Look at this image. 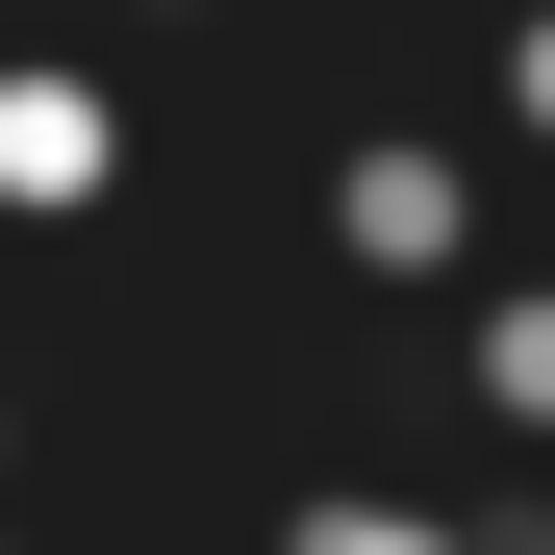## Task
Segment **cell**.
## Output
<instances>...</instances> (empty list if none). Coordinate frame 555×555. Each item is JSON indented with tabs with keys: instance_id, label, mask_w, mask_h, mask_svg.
Segmentation results:
<instances>
[{
	"instance_id": "6da1fadb",
	"label": "cell",
	"mask_w": 555,
	"mask_h": 555,
	"mask_svg": "<svg viewBox=\"0 0 555 555\" xmlns=\"http://www.w3.org/2000/svg\"><path fill=\"white\" fill-rule=\"evenodd\" d=\"M328 278H404V304H480V152H454V127H353L328 152Z\"/></svg>"
},
{
	"instance_id": "7a4b0ae2",
	"label": "cell",
	"mask_w": 555,
	"mask_h": 555,
	"mask_svg": "<svg viewBox=\"0 0 555 555\" xmlns=\"http://www.w3.org/2000/svg\"><path fill=\"white\" fill-rule=\"evenodd\" d=\"M127 152H152V127H127L102 51H0V228H102Z\"/></svg>"
},
{
	"instance_id": "3957f363",
	"label": "cell",
	"mask_w": 555,
	"mask_h": 555,
	"mask_svg": "<svg viewBox=\"0 0 555 555\" xmlns=\"http://www.w3.org/2000/svg\"><path fill=\"white\" fill-rule=\"evenodd\" d=\"M454 379H480V429L555 454V278H480V304H454Z\"/></svg>"
},
{
	"instance_id": "277c9868",
	"label": "cell",
	"mask_w": 555,
	"mask_h": 555,
	"mask_svg": "<svg viewBox=\"0 0 555 555\" xmlns=\"http://www.w3.org/2000/svg\"><path fill=\"white\" fill-rule=\"evenodd\" d=\"M278 555H480V530L404 505V480H304V505H278Z\"/></svg>"
},
{
	"instance_id": "5b68a950",
	"label": "cell",
	"mask_w": 555,
	"mask_h": 555,
	"mask_svg": "<svg viewBox=\"0 0 555 555\" xmlns=\"http://www.w3.org/2000/svg\"><path fill=\"white\" fill-rule=\"evenodd\" d=\"M480 127H505V152H555V0H505V51H480Z\"/></svg>"
},
{
	"instance_id": "8992f818",
	"label": "cell",
	"mask_w": 555,
	"mask_h": 555,
	"mask_svg": "<svg viewBox=\"0 0 555 555\" xmlns=\"http://www.w3.org/2000/svg\"><path fill=\"white\" fill-rule=\"evenodd\" d=\"M480 555H555V505H505V530H480Z\"/></svg>"
},
{
	"instance_id": "52a82bcc",
	"label": "cell",
	"mask_w": 555,
	"mask_h": 555,
	"mask_svg": "<svg viewBox=\"0 0 555 555\" xmlns=\"http://www.w3.org/2000/svg\"><path fill=\"white\" fill-rule=\"evenodd\" d=\"M0 480H26V404H0Z\"/></svg>"
},
{
	"instance_id": "ba28073f",
	"label": "cell",
	"mask_w": 555,
	"mask_h": 555,
	"mask_svg": "<svg viewBox=\"0 0 555 555\" xmlns=\"http://www.w3.org/2000/svg\"><path fill=\"white\" fill-rule=\"evenodd\" d=\"M0 555H51V530H26V505H0Z\"/></svg>"
},
{
	"instance_id": "9c48e42d",
	"label": "cell",
	"mask_w": 555,
	"mask_h": 555,
	"mask_svg": "<svg viewBox=\"0 0 555 555\" xmlns=\"http://www.w3.org/2000/svg\"><path fill=\"white\" fill-rule=\"evenodd\" d=\"M152 26H203V0H152Z\"/></svg>"
}]
</instances>
